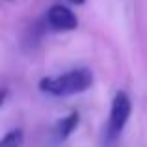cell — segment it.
Listing matches in <instances>:
<instances>
[{"label": "cell", "mask_w": 147, "mask_h": 147, "mask_svg": "<svg viewBox=\"0 0 147 147\" xmlns=\"http://www.w3.org/2000/svg\"><path fill=\"white\" fill-rule=\"evenodd\" d=\"M45 22L54 32H73L78 28V17L73 13V9L61 4H54L49 7L45 13Z\"/></svg>", "instance_id": "3"}, {"label": "cell", "mask_w": 147, "mask_h": 147, "mask_svg": "<svg viewBox=\"0 0 147 147\" xmlns=\"http://www.w3.org/2000/svg\"><path fill=\"white\" fill-rule=\"evenodd\" d=\"M130 110H132V104L130 99L125 91H117L112 99V106H110V117H108L106 129H104V136L102 142L106 147H114L117 144V140L121 138L123 130H125L127 123L130 117Z\"/></svg>", "instance_id": "2"}, {"label": "cell", "mask_w": 147, "mask_h": 147, "mask_svg": "<svg viewBox=\"0 0 147 147\" xmlns=\"http://www.w3.org/2000/svg\"><path fill=\"white\" fill-rule=\"evenodd\" d=\"M22 142H24L22 129H11L9 132L4 134L2 142H0V147H22Z\"/></svg>", "instance_id": "5"}, {"label": "cell", "mask_w": 147, "mask_h": 147, "mask_svg": "<svg viewBox=\"0 0 147 147\" xmlns=\"http://www.w3.org/2000/svg\"><path fill=\"white\" fill-rule=\"evenodd\" d=\"M69 2H73V4H78V6H80V4H84L86 0H69Z\"/></svg>", "instance_id": "7"}, {"label": "cell", "mask_w": 147, "mask_h": 147, "mask_svg": "<svg viewBox=\"0 0 147 147\" xmlns=\"http://www.w3.org/2000/svg\"><path fill=\"white\" fill-rule=\"evenodd\" d=\"M93 84V73L90 69H73L56 76H47L39 80V90L52 97H69L88 91Z\"/></svg>", "instance_id": "1"}, {"label": "cell", "mask_w": 147, "mask_h": 147, "mask_svg": "<svg viewBox=\"0 0 147 147\" xmlns=\"http://www.w3.org/2000/svg\"><path fill=\"white\" fill-rule=\"evenodd\" d=\"M6 100H7V88H4L2 90V97H0V108L6 104Z\"/></svg>", "instance_id": "6"}, {"label": "cell", "mask_w": 147, "mask_h": 147, "mask_svg": "<svg viewBox=\"0 0 147 147\" xmlns=\"http://www.w3.org/2000/svg\"><path fill=\"white\" fill-rule=\"evenodd\" d=\"M78 123H80V115L78 112H71L67 114L65 117H60L52 127V140L54 144H61L65 142L76 129H78Z\"/></svg>", "instance_id": "4"}]
</instances>
